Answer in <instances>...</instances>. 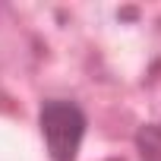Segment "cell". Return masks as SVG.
<instances>
[{"instance_id": "cell-1", "label": "cell", "mask_w": 161, "mask_h": 161, "mask_svg": "<svg viewBox=\"0 0 161 161\" xmlns=\"http://www.w3.org/2000/svg\"><path fill=\"white\" fill-rule=\"evenodd\" d=\"M41 133L54 161H73L86 133V117L73 101L54 98L41 108Z\"/></svg>"}, {"instance_id": "cell-2", "label": "cell", "mask_w": 161, "mask_h": 161, "mask_svg": "<svg viewBox=\"0 0 161 161\" xmlns=\"http://www.w3.org/2000/svg\"><path fill=\"white\" fill-rule=\"evenodd\" d=\"M136 145H139V161H161V123L142 126Z\"/></svg>"}]
</instances>
